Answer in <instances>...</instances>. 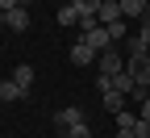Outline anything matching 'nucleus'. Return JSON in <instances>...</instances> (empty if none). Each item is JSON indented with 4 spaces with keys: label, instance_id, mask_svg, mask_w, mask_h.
Instances as JSON below:
<instances>
[{
    "label": "nucleus",
    "instance_id": "412c9836",
    "mask_svg": "<svg viewBox=\"0 0 150 138\" xmlns=\"http://www.w3.org/2000/svg\"><path fill=\"white\" fill-rule=\"evenodd\" d=\"M117 138H134V130H117Z\"/></svg>",
    "mask_w": 150,
    "mask_h": 138
},
{
    "label": "nucleus",
    "instance_id": "f03ea898",
    "mask_svg": "<svg viewBox=\"0 0 150 138\" xmlns=\"http://www.w3.org/2000/svg\"><path fill=\"white\" fill-rule=\"evenodd\" d=\"M79 122H88L79 105H63V109H59V117H54V126H59V130H71V126H79Z\"/></svg>",
    "mask_w": 150,
    "mask_h": 138
},
{
    "label": "nucleus",
    "instance_id": "9d476101",
    "mask_svg": "<svg viewBox=\"0 0 150 138\" xmlns=\"http://www.w3.org/2000/svg\"><path fill=\"white\" fill-rule=\"evenodd\" d=\"M59 25H79V9H75L71 0H67V4H59Z\"/></svg>",
    "mask_w": 150,
    "mask_h": 138
},
{
    "label": "nucleus",
    "instance_id": "dca6fc26",
    "mask_svg": "<svg viewBox=\"0 0 150 138\" xmlns=\"http://www.w3.org/2000/svg\"><path fill=\"white\" fill-rule=\"evenodd\" d=\"M96 92H100V96L112 92V75H96Z\"/></svg>",
    "mask_w": 150,
    "mask_h": 138
},
{
    "label": "nucleus",
    "instance_id": "f3484780",
    "mask_svg": "<svg viewBox=\"0 0 150 138\" xmlns=\"http://www.w3.org/2000/svg\"><path fill=\"white\" fill-rule=\"evenodd\" d=\"M134 138H150V122H146V117H138V126H134Z\"/></svg>",
    "mask_w": 150,
    "mask_h": 138
},
{
    "label": "nucleus",
    "instance_id": "7ed1b4c3",
    "mask_svg": "<svg viewBox=\"0 0 150 138\" xmlns=\"http://www.w3.org/2000/svg\"><path fill=\"white\" fill-rule=\"evenodd\" d=\"M79 42H88L92 50L100 54V50H108V46H112V38H108V29H104V25H96V29H88V34L79 38Z\"/></svg>",
    "mask_w": 150,
    "mask_h": 138
},
{
    "label": "nucleus",
    "instance_id": "4468645a",
    "mask_svg": "<svg viewBox=\"0 0 150 138\" xmlns=\"http://www.w3.org/2000/svg\"><path fill=\"white\" fill-rule=\"evenodd\" d=\"M75 9H79V17H96V9H100V0H71Z\"/></svg>",
    "mask_w": 150,
    "mask_h": 138
},
{
    "label": "nucleus",
    "instance_id": "0eeeda50",
    "mask_svg": "<svg viewBox=\"0 0 150 138\" xmlns=\"http://www.w3.org/2000/svg\"><path fill=\"white\" fill-rule=\"evenodd\" d=\"M8 80H13L17 88H21V92H29V88H33V67H29V63H21V67H13V75H8Z\"/></svg>",
    "mask_w": 150,
    "mask_h": 138
},
{
    "label": "nucleus",
    "instance_id": "39448f33",
    "mask_svg": "<svg viewBox=\"0 0 150 138\" xmlns=\"http://www.w3.org/2000/svg\"><path fill=\"white\" fill-rule=\"evenodd\" d=\"M96 59H100V54L92 50L88 42H75V46H71V63H75V67H92Z\"/></svg>",
    "mask_w": 150,
    "mask_h": 138
},
{
    "label": "nucleus",
    "instance_id": "6e6552de",
    "mask_svg": "<svg viewBox=\"0 0 150 138\" xmlns=\"http://www.w3.org/2000/svg\"><path fill=\"white\" fill-rule=\"evenodd\" d=\"M134 84H138V80H134V71H129V67L112 75V92H121V96H129V92H134Z\"/></svg>",
    "mask_w": 150,
    "mask_h": 138
},
{
    "label": "nucleus",
    "instance_id": "4be33fe9",
    "mask_svg": "<svg viewBox=\"0 0 150 138\" xmlns=\"http://www.w3.org/2000/svg\"><path fill=\"white\" fill-rule=\"evenodd\" d=\"M146 63H150V42H146Z\"/></svg>",
    "mask_w": 150,
    "mask_h": 138
},
{
    "label": "nucleus",
    "instance_id": "20e7f679",
    "mask_svg": "<svg viewBox=\"0 0 150 138\" xmlns=\"http://www.w3.org/2000/svg\"><path fill=\"white\" fill-rule=\"evenodd\" d=\"M4 29H8V34H25V29H29V9H13V13H4Z\"/></svg>",
    "mask_w": 150,
    "mask_h": 138
},
{
    "label": "nucleus",
    "instance_id": "6ab92c4d",
    "mask_svg": "<svg viewBox=\"0 0 150 138\" xmlns=\"http://www.w3.org/2000/svg\"><path fill=\"white\" fill-rule=\"evenodd\" d=\"M138 34L146 38V42H150V17H142V25H138Z\"/></svg>",
    "mask_w": 150,
    "mask_h": 138
},
{
    "label": "nucleus",
    "instance_id": "9b49d317",
    "mask_svg": "<svg viewBox=\"0 0 150 138\" xmlns=\"http://www.w3.org/2000/svg\"><path fill=\"white\" fill-rule=\"evenodd\" d=\"M104 109H108L112 117H117V113L125 109V96H121V92H104Z\"/></svg>",
    "mask_w": 150,
    "mask_h": 138
},
{
    "label": "nucleus",
    "instance_id": "423d86ee",
    "mask_svg": "<svg viewBox=\"0 0 150 138\" xmlns=\"http://www.w3.org/2000/svg\"><path fill=\"white\" fill-rule=\"evenodd\" d=\"M146 4H150V0H121V17H125V21H142Z\"/></svg>",
    "mask_w": 150,
    "mask_h": 138
},
{
    "label": "nucleus",
    "instance_id": "aec40b11",
    "mask_svg": "<svg viewBox=\"0 0 150 138\" xmlns=\"http://www.w3.org/2000/svg\"><path fill=\"white\" fill-rule=\"evenodd\" d=\"M138 117H146V122H150V96L142 101V109H138Z\"/></svg>",
    "mask_w": 150,
    "mask_h": 138
},
{
    "label": "nucleus",
    "instance_id": "5701e85b",
    "mask_svg": "<svg viewBox=\"0 0 150 138\" xmlns=\"http://www.w3.org/2000/svg\"><path fill=\"white\" fill-rule=\"evenodd\" d=\"M0 29H4V13H0Z\"/></svg>",
    "mask_w": 150,
    "mask_h": 138
},
{
    "label": "nucleus",
    "instance_id": "393cba45",
    "mask_svg": "<svg viewBox=\"0 0 150 138\" xmlns=\"http://www.w3.org/2000/svg\"><path fill=\"white\" fill-rule=\"evenodd\" d=\"M146 17H150V4H146Z\"/></svg>",
    "mask_w": 150,
    "mask_h": 138
},
{
    "label": "nucleus",
    "instance_id": "a211bd4d",
    "mask_svg": "<svg viewBox=\"0 0 150 138\" xmlns=\"http://www.w3.org/2000/svg\"><path fill=\"white\" fill-rule=\"evenodd\" d=\"M13 9H21V0H0V13H13Z\"/></svg>",
    "mask_w": 150,
    "mask_h": 138
},
{
    "label": "nucleus",
    "instance_id": "b1692460",
    "mask_svg": "<svg viewBox=\"0 0 150 138\" xmlns=\"http://www.w3.org/2000/svg\"><path fill=\"white\" fill-rule=\"evenodd\" d=\"M104 4H121V0H104Z\"/></svg>",
    "mask_w": 150,
    "mask_h": 138
},
{
    "label": "nucleus",
    "instance_id": "f257e3e1",
    "mask_svg": "<svg viewBox=\"0 0 150 138\" xmlns=\"http://www.w3.org/2000/svg\"><path fill=\"white\" fill-rule=\"evenodd\" d=\"M96 67H100V75H117V71H125V63H121V50H117V46H108V50H100V59H96Z\"/></svg>",
    "mask_w": 150,
    "mask_h": 138
},
{
    "label": "nucleus",
    "instance_id": "2eb2a0df",
    "mask_svg": "<svg viewBox=\"0 0 150 138\" xmlns=\"http://www.w3.org/2000/svg\"><path fill=\"white\" fill-rule=\"evenodd\" d=\"M134 126H138V113L121 109V113H117V130H134Z\"/></svg>",
    "mask_w": 150,
    "mask_h": 138
},
{
    "label": "nucleus",
    "instance_id": "1a4fd4ad",
    "mask_svg": "<svg viewBox=\"0 0 150 138\" xmlns=\"http://www.w3.org/2000/svg\"><path fill=\"white\" fill-rule=\"evenodd\" d=\"M21 96H25V92L17 88L13 80H0V101H4V105H13V101H21Z\"/></svg>",
    "mask_w": 150,
    "mask_h": 138
},
{
    "label": "nucleus",
    "instance_id": "f8f14e48",
    "mask_svg": "<svg viewBox=\"0 0 150 138\" xmlns=\"http://www.w3.org/2000/svg\"><path fill=\"white\" fill-rule=\"evenodd\" d=\"M59 138H92V126L79 122V126H71V130H59Z\"/></svg>",
    "mask_w": 150,
    "mask_h": 138
},
{
    "label": "nucleus",
    "instance_id": "ddd939ff",
    "mask_svg": "<svg viewBox=\"0 0 150 138\" xmlns=\"http://www.w3.org/2000/svg\"><path fill=\"white\" fill-rule=\"evenodd\" d=\"M129 71H134V80H138V84H146V88H150V63H146V59H142V63H134Z\"/></svg>",
    "mask_w": 150,
    "mask_h": 138
}]
</instances>
